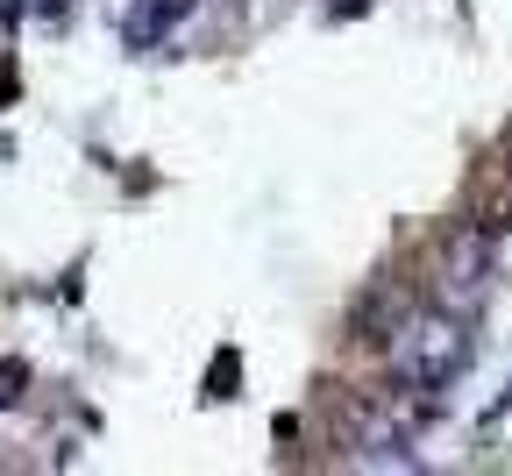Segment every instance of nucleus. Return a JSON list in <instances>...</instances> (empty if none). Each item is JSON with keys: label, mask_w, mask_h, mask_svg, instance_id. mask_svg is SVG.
<instances>
[{"label": "nucleus", "mask_w": 512, "mask_h": 476, "mask_svg": "<svg viewBox=\"0 0 512 476\" xmlns=\"http://www.w3.org/2000/svg\"><path fill=\"white\" fill-rule=\"evenodd\" d=\"M392 370L420 391H441V384H456L470 370V327L463 313H413L399 327V342H392Z\"/></svg>", "instance_id": "obj_1"}, {"label": "nucleus", "mask_w": 512, "mask_h": 476, "mask_svg": "<svg viewBox=\"0 0 512 476\" xmlns=\"http://www.w3.org/2000/svg\"><path fill=\"white\" fill-rule=\"evenodd\" d=\"M491 270H498L491 235H484V228H456V235H448V249H441V299L456 306V313L484 306V292H491Z\"/></svg>", "instance_id": "obj_2"}, {"label": "nucleus", "mask_w": 512, "mask_h": 476, "mask_svg": "<svg viewBox=\"0 0 512 476\" xmlns=\"http://www.w3.org/2000/svg\"><path fill=\"white\" fill-rule=\"evenodd\" d=\"M235 377H242V363H235V356H221V363H214V377H207V384H214V398H235Z\"/></svg>", "instance_id": "obj_3"}, {"label": "nucleus", "mask_w": 512, "mask_h": 476, "mask_svg": "<svg viewBox=\"0 0 512 476\" xmlns=\"http://www.w3.org/2000/svg\"><path fill=\"white\" fill-rule=\"evenodd\" d=\"M22 377H29L22 363H0V405H15V398H22Z\"/></svg>", "instance_id": "obj_4"}]
</instances>
